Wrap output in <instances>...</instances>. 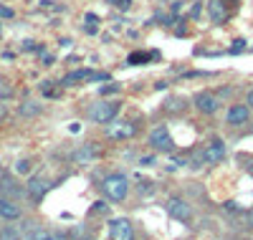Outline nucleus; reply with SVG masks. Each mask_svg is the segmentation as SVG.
<instances>
[{
    "mask_svg": "<svg viewBox=\"0 0 253 240\" xmlns=\"http://www.w3.org/2000/svg\"><path fill=\"white\" fill-rule=\"evenodd\" d=\"M129 190H132L129 177H126V174H119V172L107 174V177H104V182H101V192L107 195V200H112V202H122V200H126Z\"/></svg>",
    "mask_w": 253,
    "mask_h": 240,
    "instance_id": "nucleus-1",
    "label": "nucleus"
},
{
    "mask_svg": "<svg viewBox=\"0 0 253 240\" xmlns=\"http://www.w3.org/2000/svg\"><path fill=\"white\" fill-rule=\"evenodd\" d=\"M119 114V104L117 101H99L89 109V119L94 124H109Z\"/></svg>",
    "mask_w": 253,
    "mask_h": 240,
    "instance_id": "nucleus-2",
    "label": "nucleus"
},
{
    "mask_svg": "<svg viewBox=\"0 0 253 240\" xmlns=\"http://www.w3.org/2000/svg\"><path fill=\"white\" fill-rule=\"evenodd\" d=\"M137 132H139L137 124H132V121H124V119H112V121L107 124V137H109V139H114V142L132 139Z\"/></svg>",
    "mask_w": 253,
    "mask_h": 240,
    "instance_id": "nucleus-3",
    "label": "nucleus"
},
{
    "mask_svg": "<svg viewBox=\"0 0 253 240\" xmlns=\"http://www.w3.org/2000/svg\"><path fill=\"white\" fill-rule=\"evenodd\" d=\"M109 238L112 240H137L132 220H126V217H112L109 220Z\"/></svg>",
    "mask_w": 253,
    "mask_h": 240,
    "instance_id": "nucleus-4",
    "label": "nucleus"
},
{
    "mask_svg": "<svg viewBox=\"0 0 253 240\" xmlns=\"http://www.w3.org/2000/svg\"><path fill=\"white\" fill-rule=\"evenodd\" d=\"M165 210L172 220H180V223H187L190 217H193V207H190L187 200H182V198H170L165 202Z\"/></svg>",
    "mask_w": 253,
    "mask_h": 240,
    "instance_id": "nucleus-5",
    "label": "nucleus"
},
{
    "mask_svg": "<svg viewBox=\"0 0 253 240\" xmlns=\"http://www.w3.org/2000/svg\"><path fill=\"white\" fill-rule=\"evenodd\" d=\"M193 104H195V109H198L200 114H215L218 109H220V99L213 91H198L193 96Z\"/></svg>",
    "mask_w": 253,
    "mask_h": 240,
    "instance_id": "nucleus-6",
    "label": "nucleus"
},
{
    "mask_svg": "<svg viewBox=\"0 0 253 240\" xmlns=\"http://www.w3.org/2000/svg\"><path fill=\"white\" fill-rule=\"evenodd\" d=\"M150 144L157 149V152H165V155H170V152L175 149V142L170 137V132H167V126H155L150 132Z\"/></svg>",
    "mask_w": 253,
    "mask_h": 240,
    "instance_id": "nucleus-7",
    "label": "nucleus"
},
{
    "mask_svg": "<svg viewBox=\"0 0 253 240\" xmlns=\"http://www.w3.org/2000/svg\"><path fill=\"white\" fill-rule=\"evenodd\" d=\"M51 190V182L43 177V174H33V177L28 180V185H26V195L33 200V202H41L43 200V195Z\"/></svg>",
    "mask_w": 253,
    "mask_h": 240,
    "instance_id": "nucleus-8",
    "label": "nucleus"
},
{
    "mask_svg": "<svg viewBox=\"0 0 253 240\" xmlns=\"http://www.w3.org/2000/svg\"><path fill=\"white\" fill-rule=\"evenodd\" d=\"M251 119V106L248 104H233L225 114V124L228 126H243Z\"/></svg>",
    "mask_w": 253,
    "mask_h": 240,
    "instance_id": "nucleus-9",
    "label": "nucleus"
},
{
    "mask_svg": "<svg viewBox=\"0 0 253 240\" xmlns=\"http://www.w3.org/2000/svg\"><path fill=\"white\" fill-rule=\"evenodd\" d=\"M203 160L205 164H220L225 160V147L220 139H210L205 147H203Z\"/></svg>",
    "mask_w": 253,
    "mask_h": 240,
    "instance_id": "nucleus-10",
    "label": "nucleus"
},
{
    "mask_svg": "<svg viewBox=\"0 0 253 240\" xmlns=\"http://www.w3.org/2000/svg\"><path fill=\"white\" fill-rule=\"evenodd\" d=\"M0 217H3V220H20V217H23V207L15 200L0 195Z\"/></svg>",
    "mask_w": 253,
    "mask_h": 240,
    "instance_id": "nucleus-11",
    "label": "nucleus"
},
{
    "mask_svg": "<svg viewBox=\"0 0 253 240\" xmlns=\"http://www.w3.org/2000/svg\"><path fill=\"white\" fill-rule=\"evenodd\" d=\"M208 18L213 20L215 26H223L228 20V8L223 0H208Z\"/></svg>",
    "mask_w": 253,
    "mask_h": 240,
    "instance_id": "nucleus-12",
    "label": "nucleus"
},
{
    "mask_svg": "<svg viewBox=\"0 0 253 240\" xmlns=\"http://www.w3.org/2000/svg\"><path fill=\"white\" fill-rule=\"evenodd\" d=\"M96 155H99V149H96L94 144H84L81 149L74 152V162H76V164H89Z\"/></svg>",
    "mask_w": 253,
    "mask_h": 240,
    "instance_id": "nucleus-13",
    "label": "nucleus"
},
{
    "mask_svg": "<svg viewBox=\"0 0 253 240\" xmlns=\"http://www.w3.org/2000/svg\"><path fill=\"white\" fill-rule=\"evenodd\" d=\"M89 76H91V71H89V69H79V71L66 74L61 83H63V86H74V81H89Z\"/></svg>",
    "mask_w": 253,
    "mask_h": 240,
    "instance_id": "nucleus-14",
    "label": "nucleus"
},
{
    "mask_svg": "<svg viewBox=\"0 0 253 240\" xmlns=\"http://www.w3.org/2000/svg\"><path fill=\"white\" fill-rule=\"evenodd\" d=\"M31 240H66V235L58 233V230H46V228H41L31 235Z\"/></svg>",
    "mask_w": 253,
    "mask_h": 240,
    "instance_id": "nucleus-15",
    "label": "nucleus"
},
{
    "mask_svg": "<svg viewBox=\"0 0 253 240\" xmlns=\"http://www.w3.org/2000/svg\"><path fill=\"white\" fill-rule=\"evenodd\" d=\"M0 192H3V195H13V198H18V195H23L26 190L15 187V182H13L10 177H3V182H0Z\"/></svg>",
    "mask_w": 253,
    "mask_h": 240,
    "instance_id": "nucleus-16",
    "label": "nucleus"
},
{
    "mask_svg": "<svg viewBox=\"0 0 253 240\" xmlns=\"http://www.w3.org/2000/svg\"><path fill=\"white\" fill-rule=\"evenodd\" d=\"M185 106H187V101H185V99H180V96H175V99H167V101H165V112H170V114H180Z\"/></svg>",
    "mask_w": 253,
    "mask_h": 240,
    "instance_id": "nucleus-17",
    "label": "nucleus"
},
{
    "mask_svg": "<svg viewBox=\"0 0 253 240\" xmlns=\"http://www.w3.org/2000/svg\"><path fill=\"white\" fill-rule=\"evenodd\" d=\"M157 53H142V51H137V53H132L129 58H126V63H129V66H139L142 61H150V58H155Z\"/></svg>",
    "mask_w": 253,
    "mask_h": 240,
    "instance_id": "nucleus-18",
    "label": "nucleus"
},
{
    "mask_svg": "<svg viewBox=\"0 0 253 240\" xmlns=\"http://www.w3.org/2000/svg\"><path fill=\"white\" fill-rule=\"evenodd\" d=\"M0 240H23V238H20V233L15 228H3L0 230Z\"/></svg>",
    "mask_w": 253,
    "mask_h": 240,
    "instance_id": "nucleus-19",
    "label": "nucleus"
},
{
    "mask_svg": "<svg viewBox=\"0 0 253 240\" xmlns=\"http://www.w3.org/2000/svg\"><path fill=\"white\" fill-rule=\"evenodd\" d=\"M31 169H33V164H31L28 160H20V162H15V172H18V174H28Z\"/></svg>",
    "mask_w": 253,
    "mask_h": 240,
    "instance_id": "nucleus-20",
    "label": "nucleus"
},
{
    "mask_svg": "<svg viewBox=\"0 0 253 240\" xmlns=\"http://www.w3.org/2000/svg\"><path fill=\"white\" fill-rule=\"evenodd\" d=\"M246 46H248V40L236 38V40H233V46H230V53H241V51H246Z\"/></svg>",
    "mask_w": 253,
    "mask_h": 240,
    "instance_id": "nucleus-21",
    "label": "nucleus"
},
{
    "mask_svg": "<svg viewBox=\"0 0 253 240\" xmlns=\"http://www.w3.org/2000/svg\"><path fill=\"white\" fill-rule=\"evenodd\" d=\"M180 167H185V160H180V157H170V160H167V169H170V172H175Z\"/></svg>",
    "mask_w": 253,
    "mask_h": 240,
    "instance_id": "nucleus-22",
    "label": "nucleus"
},
{
    "mask_svg": "<svg viewBox=\"0 0 253 240\" xmlns=\"http://www.w3.org/2000/svg\"><path fill=\"white\" fill-rule=\"evenodd\" d=\"M86 23H89V26H84V31H86V33H96V15L89 13V15H86Z\"/></svg>",
    "mask_w": 253,
    "mask_h": 240,
    "instance_id": "nucleus-23",
    "label": "nucleus"
},
{
    "mask_svg": "<svg viewBox=\"0 0 253 240\" xmlns=\"http://www.w3.org/2000/svg\"><path fill=\"white\" fill-rule=\"evenodd\" d=\"M152 192H155V182H150V180L139 182V195H152Z\"/></svg>",
    "mask_w": 253,
    "mask_h": 240,
    "instance_id": "nucleus-24",
    "label": "nucleus"
},
{
    "mask_svg": "<svg viewBox=\"0 0 253 240\" xmlns=\"http://www.w3.org/2000/svg\"><path fill=\"white\" fill-rule=\"evenodd\" d=\"M109 3L114 8H119V10H129L132 8V0H109Z\"/></svg>",
    "mask_w": 253,
    "mask_h": 240,
    "instance_id": "nucleus-25",
    "label": "nucleus"
},
{
    "mask_svg": "<svg viewBox=\"0 0 253 240\" xmlns=\"http://www.w3.org/2000/svg\"><path fill=\"white\" fill-rule=\"evenodd\" d=\"M33 101H28V104H23L20 106V114H38L41 112V106H31Z\"/></svg>",
    "mask_w": 253,
    "mask_h": 240,
    "instance_id": "nucleus-26",
    "label": "nucleus"
},
{
    "mask_svg": "<svg viewBox=\"0 0 253 240\" xmlns=\"http://www.w3.org/2000/svg\"><path fill=\"white\" fill-rule=\"evenodd\" d=\"M200 8H203V3H200V0H195L193 8H190V18H198L200 15Z\"/></svg>",
    "mask_w": 253,
    "mask_h": 240,
    "instance_id": "nucleus-27",
    "label": "nucleus"
},
{
    "mask_svg": "<svg viewBox=\"0 0 253 240\" xmlns=\"http://www.w3.org/2000/svg\"><path fill=\"white\" fill-rule=\"evenodd\" d=\"M15 13H13V8H8V5H0V18H13Z\"/></svg>",
    "mask_w": 253,
    "mask_h": 240,
    "instance_id": "nucleus-28",
    "label": "nucleus"
},
{
    "mask_svg": "<svg viewBox=\"0 0 253 240\" xmlns=\"http://www.w3.org/2000/svg\"><path fill=\"white\" fill-rule=\"evenodd\" d=\"M139 164H142V167H152V164H155V157H152V155H150V157H139Z\"/></svg>",
    "mask_w": 253,
    "mask_h": 240,
    "instance_id": "nucleus-29",
    "label": "nucleus"
},
{
    "mask_svg": "<svg viewBox=\"0 0 253 240\" xmlns=\"http://www.w3.org/2000/svg\"><path fill=\"white\" fill-rule=\"evenodd\" d=\"M119 91V86H104L101 89V94H117Z\"/></svg>",
    "mask_w": 253,
    "mask_h": 240,
    "instance_id": "nucleus-30",
    "label": "nucleus"
},
{
    "mask_svg": "<svg viewBox=\"0 0 253 240\" xmlns=\"http://www.w3.org/2000/svg\"><path fill=\"white\" fill-rule=\"evenodd\" d=\"M23 48H26V51H38V48L33 46V40H26V43H23Z\"/></svg>",
    "mask_w": 253,
    "mask_h": 240,
    "instance_id": "nucleus-31",
    "label": "nucleus"
},
{
    "mask_svg": "<svg viewBox=\"0 0 253 240\" xmlns=\"http://www.w3.org/2000/svg\"><path fill=\"white\" fill-rule=\"evenodd\" d=\"M246 104H248V106H251V109H253V89H251V91H248V96H246Z\"/></svg>",
    "mask_w": 253,
    "mask_h": 240,
    "instance_id": "nucleus-32",
    "label": "nucleus"
},
{
    "mask_svg": "<svg viewBox=\"0 0 253 240\" xmlns=\"http://www.w3.org/2000/svg\"><path fill=\"white\" fill-rule=\"evenodd\" d=\"M246 220H248V228H253V210L246 215Z\"/></svg>",
    "mask_w": 253,
    "mask_h": 240,
    "instance_id": "nucleus-33",
    "label": "nucleus"
},
{
    "mask_svg": "<svg viewBox=\"0 0 253 240\" xmlns=\"http://www.w3.org/2000/svg\"><path fill=\"white\" fill-rule=\"evenodd\" d=\"M104 207H107V205H104V202H96V205H94V212H101Z\"/></svg>",
    "mask_w": 253,
    "mask_h": 240,
    "instance_id": "nucleus-34",
    "label": "nucleus"
},
{
    "mask_svg": "<svg viewBox=\"0 0 253 240\" xmlns=\"http://www.w3.org/2000/svg\"><path fill=\"white\" fill-rule=\"evenodd\" d=\"M5 114H8V109H5V104H0V119H3Z\"/></svg>",
    "mask_w": 253,
    "mask_h": 240,
    "instance_id": "nucleus-35",
    "label": "nucleus"
}]
</instances>
